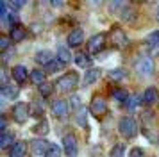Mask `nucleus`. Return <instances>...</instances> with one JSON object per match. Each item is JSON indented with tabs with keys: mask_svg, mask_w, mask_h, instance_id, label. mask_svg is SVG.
Returning a JSON list of instances; mask_svg holds the SVG:
<instances>
[{
	"mask_svg": "<svg viewBox=\"0 0 159 157\" xmlns=\"http://www.w3.org/2000/svg\"><path fill=\"white\" fill-rule=\"evenodd\" d=\"M118 132L125 137V139H132L138 134V121L130 116H123L118 121Z\"/></svg>",
	"mask_w": 159,
	"mask_h": 157,
	"instance_id": "f257e3e1",
	"label": "nucleus"
},
{
	"mask_svg": "<svg viewBox=\"0 0 159 157\" xmlns=\"http://www.w3.org/2000/svg\"><path fill=\"white\" fill-rule=\"evenodd\" d=\"M11 113H13V120L16 123H25L30 116V105L25 104V102H16L15 105H13Z\"/></svg>",
	"mask_w": 159,
	"mask_h": 157,
	"instance_id": "f03ea898",
	"label": "nucleus"
},
{
	"mask_svg": "<svg viewBox=\"0 0 159 157\" xmlns=\"http://www.w3.org/2000/svg\"><path fill=\"white\" fill-rule=\"evenodd\" d=\"M111 45L115 48H125L129 45V39H127V34L123 32V29H120L116 25L115 29H111Z\"/></svg>",
	"mask_w": 159,
	"mask_h": 157,
	"instance_id": "7ed1b4c3",
	"label": "nucleus"
},
{
	"mask_svg": "<svg viewBox=\"0 0 159 157\" xmlns=\"http://www.w3.org/2000/svg\"><path fill=\"white\" fill-rule=\"evenodd\" d=\"M89 113L93 114L95 118H102L104 114L107 113V102L106 98H102V96H93L91 100V104H89Z\"/></svg>",
	"mask_w": 159,
	"mask_h": 157,
	"instance_id": "20e7f679",
	"label": "nucleus"
},
{
	"mask_svg": "<svg viewBox=\"0 0 159 157\" xmlns=\"http://www.w3.org/2000/svg\"><path fill=\"white\" fill-rule=\"evenodd\" d=\"M57 84H59V89H61V91H72L73 87L79 84V75H77L75 71L65 73V75L57 80Z\"/></svg>",
	"mask_w": 159,
	"mask_h": 157,
	"instance_id": "39448f33",
	"label": "nucleus"
},
{
	"mask_svg": "<svg viewBox=\"0 0 159 157\" xmlns=\"http://www.w3.org/2000/svg\"><path fill=\"white\" fill-rule=\"evenodd\" d=\"M63 148H65L66 157H77L79 145H77V137H75V134H66L65 137H63Z\"/></svg>",
	"mask_w": 159,
	"mask_h": 157,
	"instance_id": "423d86ee",
	"label": "nucleus"
},
{
	"mask_svg": "<svg viewBox=\"0 0 159 157\" xmlns=\"http://www.w3.org/2000/svg\"><path fill=\"white\" fill-rule=\"evenodd\" d=\"M136 71L138 73H141V75H150L152 71H154V61H152L148 56H141L139 59L136 61Z\"/></svg>",
	"mask_w": 159,
	"mask_h": 157,
	"instance_id": "0eeeda50",
	"label": "nucleus"
},
{
	"mask_svg": "<svg viewBox=\"0 0 159 157\" xmlns=\"http://www.w3.org/2000/svg\"><path fill=\"white\" fill-rule=\"evenodd\" d=\"M106 47V34H97L88 41V52L89 54H98Z\"/></svg>",
	"mask_w": 159,
	"mask_h": 157,
	"instance_id": "6e6552de",
	"label": "nucleus"
},
{
	"mask_svg": "<svg viewBox=\"0 0 159 157\" xmlns=\"http://www.w3.org/2000/svg\"><path fill=\"white\" fill-rule=\"evenodd\" d=\"M30 150H32L34 155H47V152L50 150V143L43 137H38L30 143Z\"/></svg>",
	"mask_w": 159,
	"mask_h": 157,
	"instance_id": "1a4fd4ad",
	"label": "nucleus"
},
{
	"mask_svg": "<svg viewBox=\"0 0 159 157\" xmlns=\"http://www.w3.org/2000/svg\"><path fill=\"white\" fill-rule=\"evenodd\" d=\"M9 38H11V41H13V43L23 41V39L27 38V30H25V27H23V25H20V23H16V25H13V27H11Z\"/></svg>",
	"mask_w": 159,
	"mask_h": 157,
	"instance_id": "9d476101",
	"label": "nucleus"
},
{
	"mask_svg": "<svg viewBox=\"0 0 159 157\" xmlns=\"http://www.w3.org/2000/svg\"><path fill=\"white\" fill-rule=\"evenodd\" d=\"M84 43V30L82 29H73L68 34V47H79Z\"/></svg>",
	"mask_w": 159,
	"mask_h": 157,
	"instance_id": "9b49d317",
	"label": "nucleus"
},
{
	"mask_svg": "<svg viewBox=\"0 0 159 157\" xmlns=\"http://www.w3.org/2000/svg\"><path fill=\"white\" fill-rule=\"evenodd\" d=\"M52 114L56 118H65L66 114H68V104H66L65 100H56L52 104Z\"/></svg>",
	"mask_w": 159,
	"mask_h": 157,
	"instance_id": "f8f14e48",
	"label": "nucleus"
},
{
	"mask_svg": "<svg viewBox=\"0 0 159 157\" xmlns=\"http://www.w3.org/2000/svg\"><path fill=\"white\" fill-rule=\"evenodd\" d=\"M11 77L15 78V82L23 84V82L27 80V68H25V66H22V64L13 66V70H11Z\"/></svg>",
	"mask_w": 159,
	"mask_h": 157,
	"instance_id": "ddd939ff",
	"label": "nucleus"
},
{
	"mask_svg": "<svg viewBox=\"0 0 159 157\" xmlns=\"http://www.w3.org/2000/svg\"><path fill=\"white\" fill-rule=\"evenodd\" d=\"M159 100V91L156 87H147L143 93V102L147 105H152V104H156Z\"/></svg>",
	"mask_w": 159,
	"mask_h": 157,
	"instance_id": "4468645a",
	"label": "nucleus"
},
{
	"mask_svg": "<svg viewBox=\"0 0 159 157\" xmlns=\"http://www.w3.org/2000/svg\"><path fill=\"white\" fill-rule=\"evenodd\" d=\"M100 75H102V71L98 70V68H91V70H88L86 75H84V86L95 84V82L100 78Z\"/></svg>",
	"mask_w": 159,
	"mask_h": 157,
	"instance_id": "2eb2a0df",
	"label": "nucleus"
},
{
	"mask_svg": "<svg viewBox=\"0 0 159 157\" xmlns=\"http://www.w3.org/2000/svg\"><path fill=\"white\" fill-rule=\"evenodd\" d=\"M25 150H27V145L23 141H16L13 146H11V150H9V155L11 157H22L25 155Z\"/></svg>",
	"mask_w": 159,
	"mask_h": 157,
	"instance_id": "dca6fc26",
	"label": "nucleus"
},
{
	"mask_svg": "<svg viewBox=\"0 0 159 157\" xmlns=\"http://www.w3.org/2000/svg\"><path fill=\"white\" fill-rule=\"evenodd\" d=\"M36 61L47 66V64H50L54 61V56H52V52H48V50H41V52L36 54Z\"/></svg>",
	"mask_w": 159,
	"mask_h": 157,
	"instance_id": "f3484780",
	"label": "nucleus"
},
{
	"mask_svg": "<svg viewBox=\"0 0 159 157\" xmlns=\"http://www.w3.org/2000/svg\"><path fill=\"white\" fill-rule=\"evenodd\" d=\"M56 59H59L63 64L70 63V59H72V54H70V48L68 47H59L57 48V56H56Z\"/></svg>",
	"mask_w": 159,
	"mask_h": 157,
	"instance_id": "a211bd4d",
	"label": "nucleus"
},
{
	"mask_svg": "<svg viewBox=\"0 0 159 157\" xmlns=\"http://www.w3.org/2000/svg\"><path fill=\"white\" fill-rule=\"evenodd\" d=\"M45 73H47V71H43V70H32L30 71V80L39 87L43 82H47V80H45Z\"/></svg>",
	"mask_w": 159,
	"mask_h": 157,
	"instance_id": "6ab92c4d",
	"label": "nucleus"
},
{
	"mask_svg": "<svg viewBox=\"0 0 159 157\" xmlns=\"http://www.w3.org/2000/svg\"><path fill=\"white\" fill-rule=\"evenodd\" d=\"M75 63L80 68H88V66H91V57L88 56V54H77L75 56Z\"/></svg>",
	"mask_w": 159,
	"mask_h": 157,
	"instance_id": "aec40b11",
	"label": "nucleus"
},
{
	"mask_svg": "<svg viewBox=\"0 0 159 157\" xmlns=\"http://www.w3.org/2000/svg\"><path fill=\"white\" fill-rule=\"evenodd\" d=\"M113 98L116 102H127L129 100V93L125 91V89H122V87H115L113 89Z\"/></svg>",
	"mask_w": 159,
	"mask_h": 157,
	"instance_id": "412c9836",
	"label": "nucleus"
},
{
	"mask_svg": "<svg viewBox=\"0 0 159 157\" xmlns=\"http://www.w3.org/2000/svg\"><path fill=\"white\" fill-rule=\"evenodd\" d=\"M13 139H15V136L11 134V132H2V137H0V146H2V148L13 146V145H15Z\"/></svg>",
	"mask_w": 159,
	"mask_h": 157,
	"instance_id": "4be33fe9",
	"label": "nucleus"
},
{
	"mask_svg": "<svg viewBox=\"0 0 159 157\" xmlns=\"http://www.w3.org/2000/svg\"><path fill=\"white\" fill-rule=\"evenodd\" d=\"M32 132L34 134H47L48 132V123H47V120H41V121H38L36 125L32 127Z\"/></svg>",
	"mask_w": 159,
	"mask_h": 157,
	"instance_id": "5701e85b",
	"label": "nucleus"
},
{
	"mask_svg": "<svg viewBox=\"0 0 159 157\" xmlns=\"http://www.w3.org/2000/svg\"><path fill=\"white\" fill-rule=\"evenodd\" d=\"M147 45L152 47V48H157L159 47V30H154L147 36Z\"/></svg>",
	"mask_w": 159,
	"mask_h": 157,
	"instance_id": "b1692460",
	"label": "nucleus"
},
{
	"mask_svg": "<svg viewBox=\"0 0 159 157\" xmlns=\"http://www.w3.org/2000/svg\"><path fill=\"white\" fill-rule=\"evenodd\" d=\"M63 66H65V64L61 63L59 59H54L50 64H47V66H45V70H47V73H56V71L63 70Z\"/></svg>",
	"mask_w": 159,
	"mask_h": 157,
	"instance_id": "393cba45",
	"label": "nucleus"
},
{
	"mask_svg": "<svg viewBox=\"0 0 159 157\" xmlns=\"http://www.w3.org/2000/svg\"><path fill=\"white\" fill-rule=\"evenodd\" d=\"M18 87H13V86H7V87H2V96L4 98H16L18 96Z\"/></svg>",
	"mask_w": 159,
	"mask_h": 157,
	"instance_id": "a878e982",
	"label": "nucleus"
},
{
	"mask_svg": "<svg viewBox=\"0 0 159 157\" xmlns=\"http://www.w3.org/2000/svg\"><path fill=\"white\" fill-rule=\"evenodd\" d=\"M52 91H54V84H52V82H43V84L39 86V93H41V96H50Z\"/></svg>",
	"mask_w": 159,
	"mask_h": 157,
	"instance_id": "bb28decb",
	"label": "nucleus"
},
{
	"mask_svg": "<svg viewBox=\"0 0 159 157\" xmlns=\"http://www.w3.org/2000/svg\"><path fill=\"white\" fill-rule=\"evenodd\" d=\"M123 154H125V146L123 145H115L109 152V157H123Z\"/></svg>",
	"mask_w": 159,
	"mask_h": 157,
	"instance_id": "cd10ccee",
	"label": "nucleus"
},
{
	"mask_svg": "<svg viewBox=\"0 0 159 157\" xmlns=\"http://www.w3.org/2000/svg\"><path fill=\"white\" fill-rule=\"evenodd\" d=\"M139 102H141V98H139L138 95H132V96H129V100H127V107H129V111H134V109L139 105Z\"/></svg>",
	"mask_w": 159,
	"mask_h": 157,
	"instance_id": "c85d7f7f",
	"label": "nucleus"
},
{
	"mask_svg": "<svg viewBox=\"0 0 159 157\" xmlns=\"http://www.w3.org/2000/svg\"><path fill=\"white\" fill-rule=\"evenodd\" d=\"M109 77L113 78V80H122V78H125V71L122 68H116V70H111Z\"/></svg>",
	"mask_w": 159,
	"mask_h": 157,
	"instance_id": "c756f323",
	"label": "nucleus"
},
{
	"mask_svg": "<svg viewBox=\"0 0 159 157\" xmlns=\"http://www.w3.org/2000/svg\"><path fill=\"white\" fill-rule=\"evenodd\" d=\"M45 157H61V148H59L57 145H50V150L47 152Z\"/></svg>",
	"mask_w": 159,
	"mask_h": 157,
	"instance_id": "7c9ffc66",
	"label": "nucleus"
},
{
	"mask_svg": "<svg viewBox=\"0 0 159 157\" xmlns=\"http://www.w3.org/2000/svg\"><path fill=\"white\" fill-rule=\"evenodd\" d=\"M77 123H79L80 127L86 125V109H79V113H77Z\"/></svg>",
	"mask_w": 159,
	"mask_h": 157,
	"instance_id": "2f4dec72",
	"label": "nucleus"
},
{
	"mask_svg": "<svg viewBox=\"0 0 159 157\" xmlns=\"http://www.w3.org/2000/svg\"><path fill=\"white\" fill-rule=\"evenodd\" d=\"M129 157H145V150L139 146H134V148H130Z\"/></svg>",
	"mask_w": 159,
	"mask_h": 157,
	"instance_id": "473e14b6",
	"label": "nucleus"
},
{
	"mask_svg": "<svg viewBox=\"0 0 159 157\" xmlns=\"http://www.w3.org/2000/svg\"><path fill=\"white\" fill-rule=\"evenodd\" d=\"M122 16H123V20L125 21H132L134 18H136V13L132 11V9H125V11H122Z\"/></svg>",
	"mask_w": 159,
	"mask_h": 157,
	"instance_id": "72a5a7b5",
	"label": "nucleus"
},
{
	"mask_svg": "<svg viewBox=\"0 0 159 157\" xmlns=\"http://www.w3.org/2000/svg\"><path fill=\"white\" fill-rule=\"evenodd\" d=\"M123 7H127V2H113V4H109L111 13L113 11H118V9H123Z\"/></svg>",
	"mask_w": 159,
	"mask_h": 157,
	"instance_id": "f704fd0d",
	"label": "nucleus"
},
{
	"mask_svg": "<svg viewBox=\"0 0 159 157\" xmlns=\"http://www.w3.org/2000/svg\"><path fill=\"white\" fill-rule=\"evenodd\" d=\"M9 43H11V38L2 36V38H0V50H2V52H6V50H7V47H9Z\"/></svg>",
	"mask_w": 159,
	"mask_h": 157,
	"instance_id": "c9c22d12",
	"label": "nucleus"
},
{
	"mask_svg": "<svg viewBox=\"0 0 159 157\" xmlns=\"http://www.w3.org/2000/svg\"><path fill=\"white\" fill-rule=\"evenodd\" d=\"M70 105H72L73 109H80V98L77 96V95L70 96Z\"/></svg>",
	"mask_w": 159,
	"mask_h": 157,
	"instance_id": "e433bc0d",
	"label": "nucleus"
},
{
	"mask_svg": "<svg viewBox=\"0 0 159 157\" xmlns=\"http://www.w3.org/2000/svg\"><path fill=\"white\" fill-rule=\"evenodd\" d=\"M52 6H54V7H61V6H63V2H52Z\"/></svg>",
	"mask_w": 159,
	"mask_h": 157,
	"instance_id": "4c0bfd02",
	"label": "nucleus"
},
{
	"mask_svg": "<svg viewBox=\"0 0 159 157\" xmlns=\"http://www.w3.org/2000/svg\"><path fill=\"white\" fill-rule=\"evenodd\" d=\"M156 20L159 21V4H157V7H156Z\"/></svg>",
	"mask_w": 159,
	"mask_h": 157,
	"instance_id": "58836bf2",
	"label": "nucleus"
}]
</instances>
